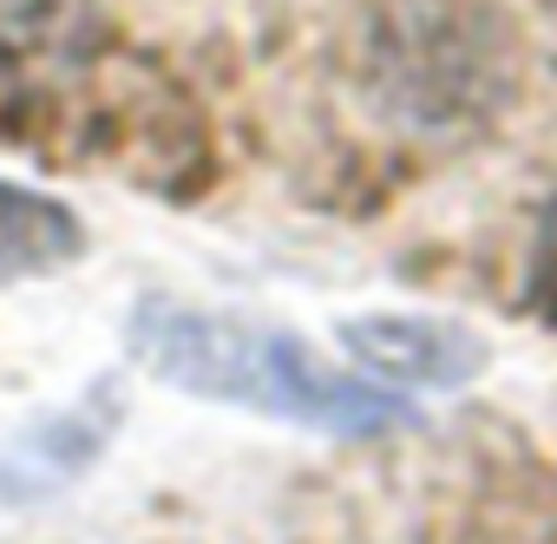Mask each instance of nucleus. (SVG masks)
Segmentation results:
<instances>
[{
    "label": "nucleus",
    "mask_w": 557,
    "mask_h": 544,
    "mask_svg": "<svg viewBox=\"0 0 557 544\" xmlns=\"http://www.w3.org/2000/svg\"><path fill=\"white\" fill-rule=\"evenodd\" d=\"M387 329L400 335V348L361 335V355H374L400 387H413V381L440 387V381H459V374L479 368V348H472L466 335H453V329H433V322H387Z\"/></svg>",
    "instance_id": "obj_3"
},
{
    "label": "nucleus",
    "mask_w": 557,
    "mask_h": 544,
    "mask_svg": "<svg viewBox=\"0 0 557 544\" xmlns=\"http://www.w3.org/2000/svg\"><path fill=\"white\" fill-rule=\"evenodd\" d=\"M544 276H550V296H557V223H550V269Z\"/></svg>",
    "instance_id": "obj_4"
},
{
    "label": "nucleus",
    "mask_w": 557,
    "mask_h": 544,
    "mask_svg": "<svg viewBox=\"0 0 557 544\" xmlns=\"http://www.w3.org/2000/svg\"><path fill=\"white\" fill-rule=\"evenodd\" d=\"M79 249H86V230L60 197L0 177V283L53 276V269H66Z\"/></svg>",
    "instance_id": "obj_2"
},
{
    "label": "nucleus",
    "mask_w": 557,
    "mask_h": 544,
    "mask_svg": "<svg viewBox=\"0 0 557 544\" xmlns=\"http://www.w3.org/2000/svg\"><path fill=\"white\" fill-rule=\"evenodd\" d=\"M138 355L190 394L243 400V407L283 413V420H302L322 433H381V426L407 420V407L387 387L335 374L296 335H275V329H256L236 316L151 302L138 316Z\"/></svg>",
    "instance_id": "obj_1"
}]
</instances>
